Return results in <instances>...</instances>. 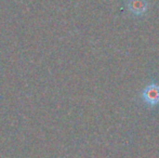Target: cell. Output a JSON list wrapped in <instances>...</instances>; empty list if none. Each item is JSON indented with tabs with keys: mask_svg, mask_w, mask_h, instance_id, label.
<instances>
[{
	"mask_svg": "<svg viewBox=\"0 0 159 158\" xmlns=\"http://www.w3.org/2000/svg\"><path fill=\"white\" fill-rule=\"evenodd\" d=\"M143 100L148 105H156L159 103V86L158 84H149L143 91Z\"/></svg>",
	"mask_w": 159,
	"mask_h": 158,
	"instance_id": "1",
	"label": "cell"
},
{
	"mask_svg": "<svg viewBox=\"0 0 159 158\" xmlns=\"http://www.w3.org/2000/svg\"><path fill=\"white\" fill-rule=\"evenodd\" d=\"M128 8L133 14L140 15L146 11L147 2L146 0H129L128 1Z\"/></svg>",
	"mask_w": 159,
	"mask_h": 158,
	"instance_id": "2",
	"label": "cell"
}]
</instances>
